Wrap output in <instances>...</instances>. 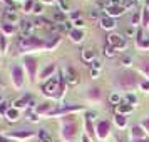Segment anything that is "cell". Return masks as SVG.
<instances>
[{
	"label": "cell",
	"instance_id": "6da1fadb",
	"mask_svg": "<svg viewBox=\"0 0 149 142\" xmlns=\"http://www.w3.org/2000/svg\"><path fill=\"white\" fill-rule=\"evenodd\" d=\"M119 84H121V87H122V89L129 90V89H132L134 85H137L139 82H137V77H136L134 72H131V70H126V72H122L121 77H119Z\"/></svg>",
	"mask_w": 149,
	"mask_h": 142
},
{
	"label": "cell",
	"instance_id": "7a4b0ae2",
	"mask_svg": "<svg viewBox=\"0 0 149 142\" xmlns=\"http://www.w3.org/2000/svg\"><path fill=\"white\" fill-rule=\"evenodd\" d=\"M107 42H109V45L114 47L116 50H122V48H126V45H127L126 39H124L122 35H119V34H109Z\"/></svg>",
	"mask_w": 149,
	"mask_h": 142
},
{
	"label": "cell",
	"instance_id": "3957f363",
	"mask_svg": "<svg viewBox=\"0 0 149 142\" xmlns=\"http://www.w3.org/2000/svg\"><path fill=\"white\" fill-rule=\"evenodd\" d=\"M59 85H61V77L57 79V77H54V79H50V80L44 85V92L47 95H57V92H59Z\"/></svg>",
	"mask_w": 149,
	"mask_h": 142
},
{
	"label": "cell",
	"instance_id": "277c9868",
	"mask_svg": "<svg viewBox=\"0 0 149 142\" xmlns=\"http://www.w3.org/2000/svg\"><path fill=\"white\" fill-rule=\"evenodd\" d=\"M106 12H107L109 17H121V15L126 14V8H124V5H107L106 7Z\"/></svg>",
	"mask_w": 149,
	"mask_h": 142
},
{
	"label": "cell",
	"instance_id": "5b68a950",
	"mask_svg": "<svg viewBox=\"0 0 149 142\" xmlns=\"http://www.w3.org/2000/svg\"><path fill=\"white\" fill-rule=\"evenodd\" d=\"M64 79L69 82V84H72V85H75V84H79V74L75 72V69L72 67H67L65 70H64Z\"/></svg>",
	"mask_w": 149,
	"mask_h": 142
},
{
	"label": "cell",
	"instance_id": "8992f818",
	"mask_svg": "<svg viewBox=\"0 0 149 142\" xmlns=\"http://www.w3.org/2000/svg\"><path fill=\"white\" fill-rule=\"evenodd\" d=\"M34 27H35L34 22H29V20L22 22L20 24V30H22V34H24V37H32V34H34Z\"/></svg>",
	"mask_w": 149,
	"mask_h": 142
},
{
	"label": "cell",
	"instance_id": "52a82bcc",
	"mask_svg": "<svg viewBox=\"0 0 149 142\" xmlns=\"http://www.w3.org/2000/svg\"><path fill=\"white\" fill-rule=\"evenodd\" d=\"M95 55H97V52H95V48H91V47H87V48H84L82 50V60L84 62H92L95 60Z\"/></svg>",
	"mask_w": 149,
	"mask_h": 142
},
{
	"label": "cell",
	"instance_id": "ba28073f",
	"mask_svg": "<svg viewBox=\"0 0 149 142\" xmlns=\"http://www.w3.org/2000/svg\"><path fill=\"white\" fill-rule=\"evenodd\" d=\"M15 22H19V15L15 10H5V14H3V24H15Z\"/></svg>",
	"mask_w": 149,
	"mask_h": 142
},
{
	"label": "cell",
	"instance_id": "9c48e42d",
	"mask_svg": "<svg viewBox=\"0 0 149 142\" xmlns=\"http://www.w3.org/2000/svg\"><path fill=\"white\" fill-rule=\"evenodd\" d=\"M99 22H101V27L104 28V30H112V28L116 27V20L112 17H109V15L107 17H102Z\"/></svg>",
	"mask_w": 149,
	"mask_h": 142
},
{
	"label": "cell",
	"instance_id": "30bf717a",
	"mask_svg": "<svg viewBox=\"0 0 149 142\" xmlns=\"http://www.w3.org/2000/svg\"><path fill=\"white\" fill-rule=\"evenodd\" d=\"M69 37H70V40L72 42L79 44V42L84 40V32H82L81 28H72V30L69 32Z\"/></svg>",
	"mask_w": 149,
	"mask_h": 142
},
{
	"label": "cell",
	"instance_id": "8fae6325",
	"mask_svg": "<svg viewBox=\"0 0 149 142\" xmlns=\"http://www.w3.org/2000/svg\"><path fill=\"white\" fill-rule=\"evenodd\" d=\"M97 135L104 139V137H107L109 135V122H99V125H97Z\"/></svg>",
	"mask_w": 149,
	"mask_h": 142
},
{
	"label": "cell",
	"instance_id": "7c38bea8",
	"mask_svg": "<svg viewBox=\"0 0 149 142\" xmlns=\"http://www.w3.org/2000/svg\"><path fill=\"white\" fill-rule=\"evenodd\" d=\"M62 134H64V137H65L67 141H72V137L75 135V124H74V122H70L69 125H65Z\"/></svg>",
	"mask_w": 149,
	"mask_h": 142
},
{
	"label": "cell",
	"instance_id": "4fadbf2b",
	"mask_svg": "<svg viewBox=\"0 0 149 142\" xmlns=\"http://www.w3.org/2000/svg\"><path fill=\"white\" fill-rule=\"evenodd\" d=\"M136 40H137V47L139 48H146V50H149V39H144V37H142V30H137V37H136Z\"/></svg>",
	"mask_w": 149,
	"mask_h": 142
},
{
	"label": "cell",
	"instance_id": "5bb4252c",
	"mask_svg": "<svg viewBox=\"0 0 149 142\" xmlns=\"http://www.w3.org/2000/svg\"><path fill=\"white\" fill-rule=\"evenodd\" d=\"M25 67L29 69V75H30V79L34 80V77H35V67H37V65H35V60H34V59H30V57H27V59H25Z\"/></svg>",
	"mask_w": 149,
	"mask_h": 142
},
{
	"label": "cell",
	"instance_id": "9a60e30c",
	"mask_svg": "<svg viewBox=\"0 0 149 142\" xmlns=\"http://www.w3.org/2000/svg\"><path fill=\"white\" fill-rule=\"evenodd\" d=\"M14 82H15L17 87H22V84H24V77H22V69L20 67L14 69Z\"/></svg>",
	"mask_w": 149,
	"mask_h": 142
},
{
	"label": "cell",
	"instance_id": "2e32d148",
	"mask_svg": "<svg viewBox=\"0 0 149 142\" xmlns=\"http://www.w3.org/2000/svg\"><path fill=\"white\" fill-rule=\"evenodd\" d=\"M5 117H7L8 122H17L19 121V109H8L7 114H5Z\"/></svg>",
	"mask_w": 149,
	"mask_h": 142
},
{
	"label": "cell",
	"instance_id": "e0dca14e",
	"mask_svg": "<svg viewBox=\"0 0 149 142\" xmlns=\"http://www.w3.org/2000/svg\"><path fill=\"white\" fill-rule=\"evenodd\" d=\"M52 22H54V24H59V25H62V24H65V15L62 14L61 10H55L54 15H52Z\"/></svg>",
	"mask_w": 149,
	"mask_h": 142
},
{
	"label": "cell",
	"instance_id": "ac0fdd59",
	"mask_svg": "<svg viewBox=\"0 0 149 142\" xmlns=\"http://www.w3.org/2000/svg\"><path fill=\"white\" fill-rule=\"evenodd\" d=\"M127 112H132V105L131 104H127V102H122V104H119L117 105V114H127Z\"/></svg>",
	"mask_w": 149,
	"mask_h": 142
},
{
	"label": "cell",
	"instance_id": "d6986e66",
	"mask_svg": "<svg viewBox=\"0 0 149 142\" xmlns=\"http://www.w3.org/2000/svg\"><path fill=\"white\" fill-rule=\"evenodd\" d=\"M34 132L32 130H24V132H12L10 137H19V139H25V137H32Z\"/></svg>",
	"mask_w": 149,
	"mask_h": 142
},
{
	"label": "cell",
	"instance_id": "ffe728a7",
	"mask_svg": "<svg viewBox=\"0 0 149 142\" xmlns=\"http://www.w3.org/2000/svg\"><path fill=\"white\" fill-rule=\"evenodd\" d=\"M114 122H116V125H119V127H126V124H127V121H126V117L122 114H117L114 117Z\"/></svg>",
	"mask_w": 149,
	"mask_h": 142
},
{
	"label": "cell",
	"instance_id": "44dd1931",
	"mask_svg": "<svg viewBox=\"0 0 149 142\" xmlns=\"http://www.w3.org/2000/svg\"><path fill=\"white\" fill-rule=\"evenodd\" d=\"M27 102H29V97H22V99H19V100L14 102V107H15V109L27 107Z\"/></svg>",
	"mask_w": 149,
	"mask_h": 142
},
{
	"label": "cell",
	"instance_id": "7402d4cb",
	"mask_svg": "<svg viewBox=\"0 0 149 142\" xmlns=\"http://www.w3.org/2000/svg\"><path fill=\"white\" fill-rule=\"evenodd\" d=\"M39 142H52V139H50V135L42 129V130H39Z\"/></svg>",
	"mask_w": 149,
	"mask_h": 142
},
{
	"label": "cell",
	"instance_id": "603a6c76",
	"mask_svg": "<svg viewBox=\"0 0 149 142\" xmlns=\"http://www.w3.org/2000/svg\"><path fill=\"white\" fill-rule=\"evenodd\" d=\"M139 70H141L142 74L146 75L149 79V60H144V62H141V65H139Z\"/></svg>",
	"mask_w": 149,
	"mask_h": 142
},
{
	"label": "cell",
	"instance_id": "cb8c5ba5",
	"mask_svg": "<svg viewBox=\"0 0 149 142\" xmlns=\"http://www.w3.org/2000/svg\"><path fill=\"white\" fill-rule=\"evenodd\" d=\"M116 54H117V50L114 47H111V45H106L104 47V55L106 57H116Z\"/></svg>",
	"mask_w": 149,
	"mask_h": 142
},
{
	"label": "cell",
	"instance_id": "d4e9b609",
	"mask_svg": "<svg viewBox=\"0 0 149 142\" xmlns=\"http://www.w3.org/2000/svg\"><path fill=\"white\" fill-rule=\"evenodd\" d=\"M131 135H132V137L142 139V137H144V132H142V129L139 127V125H136V127H132V130H131Z\"/></svg>",
	"mask_w": 149,
	"mask_h": 142
},
{
	"label": "cell",
	"instance_id": "484cf974",
	"mask_svg": "<svg viewBox=\"0 0 149 142\" xmlns=\"http://www.w3.org/2000/svg\"><path fill=\"white\" fill-rule=\"evenodd\" d=\"M54 70H55V65H49V67H47V69H45V70H44V72L40 74V79H47L49 75H50L52 72H54Z\"/></svg>",
	"mask_w": 149,
	"mask_h": 142
},
{
	"label": "cell",
	"instance_id": "4316f807",
	"mask_svg": "<svg viewBox=\"0 0 149 142\" xmlns=\"http://www.w3.org/2000/svg\"><path fill=\"white\" fill-rule=\"evenodd\" d=\"M124 100L127 102V104H131V105H134L136 102H137V97H136L134 94H127L126 97H124Z\"/></svg>",
	"mask_w": 149,
	"mask_h": 142
},
{
	"label": "cell",
	"instance_id": "83f0119b",
	"mask_svg": "<svg viewBox=\"0 0 149 142\" xmlns=\"http://www.w3.org/2000/svg\"><path fill=\"white\" fill-rule=\"evenodd\" d=\"M109 100H111V104H114V105H119V102H121V95L119 94H111Z\"/></svg>",
	"mask_w": 149,
	"mask_h": 142
},
{
	"label": "cell",
	"instance_id": "f1b7e54d",
	"mask_svg": "<svg viewBox=\"0 0 149 142\" xmlns=\"http://www.w3.org/2000/svg\"><path fill=\"white\" fill-rule=\"evenodd\" d=\"M49 110H50V104H44L40 107H37V114H45ZM50 112H52V110H50Z\"/></svg>",
	"mask_w": 149,
	"mask_h": 142
},
{
	"label": "cell",
	"instance_id": "f546056e",
	"mask_svg": "<svg viewBox=\"0 0 149 142\" xmlns=\"http://www.w3.org/2000/svg\"><path fill=\"white\" fill-rule=\"evenodd\" d=\"M0 48H2L3 54L7 52V39H5V35H0Z\"/></svg>",
	"mask_w": 149,
	"mask_h": 142
},
{
	"label": "cell",
	"instance_id": "4dcf8cb0",
	"mask_svg": "<svg viewBox=\"0 0 149 142\" xmlns=\"http://www.w3.org/2000/svg\"><path fill=\"white\" fill-rule=\"evenodd\" d=\"M121 64L122 65H131L132 64V55H124L121 59Z\"/></svg>",
	"mask_w": 149,
	"mask_h": 142
},
{
	"label": "cell",
	"instance_id": "1f68e13d",
	"mask_svg": "<svg viewBox=\"0 0 149 142\" xmlns=\"http://www.w3.org/2000/svg\"><path fill=\"white\" fill-rule=\"evenodd\" d=\"M34 5H35L34 0H29L27 3L24 5V10H25V12H32V10H34Z\"/></svg>",
	"mask_w": 149,
	"mask_h": 142
},
{
	"label": "cell",
	"instance_id": "d6a6232c",
	"mask_svg": "<svg viewBox=\"0 0 149 142\" xmlns=\"http://www.w3.org/2000/svg\"><path fill=\"white\" fill-rule=\"evenodd\" d=\"M142 24L144 25L149 24V8H144V12H142Z\"/></svg>",
	"mask_w": 149,
	"mask_h": 142
},
{
	"label": "cell",
	"instance_id": "836d02e7",
	"mask_svg": "<svg viewBox=\"0 0 149 142\" xmlns=\"http://www.w3.org/2000/svg\"><path fill=\"white\" fill-rule=\"evenodd\" d=\"M141 17H142V15L139 14V12H136V14L132 15V19H131V22H132V25H137V24L141 22Z\"/></svg>",
	"mask_w": 149,
	"mask_h": 142
},
{
	"label": "cell",
	"instance_id": "e575fe53",
	"mask_svg": "<svg viewBox=\"0 0 149 142\" xmlns=\"http://www.w3.org/2000/svg\"><path fill=\"white\" fill-rule=\"evenodd\" d=\"M3 32H7V34H14L15 27L14 25H10V24H3Z\"/></svg>",
	"mask_w": 149,
	"mask_h": 142
},
{
	"label": "cell",
	"instance_id": "d590c367",
	"mask_svg": "<svg viewBox=\"0 0 149 142\" xmlns=\"http://www.w3.org/2000/svg\"><path fill=\"white\" fill-rule=\"evenodd\" d=\"M97 112H95V110H89L87 112V121H95V119H97Z\"/></svg>",
	"mask_w": 149,
	"mask_h": 142
},
{
	"label": "cell",
	"instance_id": "8d00e7d4",
	"mask_svg": "<svg viewBox=\"0 0 149 142\" xmlns=\"http://www.w3.org/2000/svg\"><path fill=\"white\" fill-rule=\"evenodd\" d=\"M89 19H91V20H101V19H99V14H97V12H95V10H91V12H89V15H87Z\"/></svg>",
	"mask_w": 149,
	"mask_h": 142
},
{
	"label": "cell",
	"instance_id": "74e56055",
	"mask_svg": "<svg viewBox=\"0 0 149 142\" xmlns=\"http://www.w3.org/2000/svg\"><path fill=\"white\" fill-rule=\"evenodd\" d=\"M32 12H35V14H42V12H44V7H42V3H37V2H35L34 10H32Z\"/></svg>",
	"mask_w": 149,
	"mask_h": 142
},
{
	"label": "cell",
	"instance_id": "f35d334b",
	"mask_svg": "<svg viewBox=\"0 0 149 142\" xmlns=\"http://www.w3.org/2000/svg\"><path fill=\"white\" fill-rule=\"evenodd\" d=\"M91 65H92V69H94V70H101V69H102V64L97 60V59H95V60L91 64Z\"/></svg>",
	"mask_w": 149,
	"mask_h": 142
},
{
	"label": "cell",
	"instance_id": "ab89813d",
	"mask_svg": "<svg viewBox=\"0 0 149 142\" xmlns=\"http://www.w3.org/2000/svg\"><path fill=\"white\" fill-rule=\"evenodd\" d=\"M7 110H8V105L7 104H5V102H2V104H0V114H7Z\"/></svg>",
	"mask_w": 149,
	"mask_h": 142
},
{
	"label": "cell",
	"instance_id": "60d3db41",
	"mask_svg": "<svg viewBox=\"0 0 149 142\" xmlns=\"http://www.w3.org/2000/svg\"><path fill=\"white\" fill-rule=\"evenodd\" d=\"M139 85H141V89L144 90V92H149V80H144V82H141Z\"/></svg>",
	"mask_w": 149,
	"mask_h": 142
},
{
	"label": "cell",
	"instance_id": "b9f144b4",
	"mask_svg": "<svg viewBox=\"0 0 149 142\" xmlns=\"http://www.w3.org/2000/svg\"><path fill=\"white\" fill-rule=\"evenodd\" d=\"M74 25H75V28H82L84 27V20L82 19H77V20H74Z\"/></svg>",
	"mask_w": 149,
	"mask_h": 142
},
{
	"label": "cell",
	"instance_id": "7bdbcfd3",
	"mask_svg": "<svg viewBox=\"0 0 149 142\" xmlns=\"http://www.w3.org/2000/svg\"><path fill=\"white\" fill-rule=\"evenodd\" d=\"M122 3H124L122 0H109L107 5H122Z\"/></svg>",
	"mask_w": 149,
	"mask_h": 142
},
{
	"label": "cell",
	"instance_id": "ee69618b",
	"mask_svg": "<svg viewBox=\"0 0 149 142\" xmlns=\"http://www.w3.org/2000/svg\"><path fill=\"white\" fill-rule=\"evenodd\" d=\"M92 90H94V92H89V97H95V99H97V97H99V89H92Z\"/></svg>",
	"mask_w": 149,
	"mask_h": 142
},
{
	"label": "cell",
	"instance_id": "f6af8a7d",
	"mask_svg": "<svg viewBox=\"0 0 149 142\" xmlns=\"http://www.w3.org/2000/svg\"><path fill=\"white\" fill-rule=\"evenodd\" d=\"M99 72H101V70H94V69H91V75H92V79H97V77H99Z\"/></svg>",
	"mask_w": 149,
	"mask_h": 142
},
{
	"label": "cell",
	"instance_id": "bcb514c9",
	"mask_svg": "<svg viewBox=\"0 0 149 142\" xmlns=\"http://www.w3.org/2000/svg\"><path fill=\"white\" fill-rule=\"evenodd\" d=\"M57 2H59V3H61V7L64 8V12H65V10H67V3H65V2H64V0H57Z\"/></svg>",
	"mask_w": 149,
	"mask_h": 142
},
{
	"label": "cell",
	"instance_id": "7dc6e473",
	"mask_svg": "<svg viewBox=\"0 0 149 142\" xmlns=\"http://www.w3.org/2000/svg\"><path fill=\"white\" fill-rule=\"evenodd\" d=\"M142 125H144V129H146V130H149V119H148V121H144V124H142Z\"/></svg>",
	"mask_w": 149,
	"mask_h": 142
},
{
	"label": "cell",
	"instance_id": "c3c4849f",
	"mask_svg": "<svg viewBox=\"0 0 149 142\" xmlns=\"http://www.w3.org/2000/svg\"><path fill=\"white\" fill-rule=\"evenodd\" d=\"M3 87H5V80H3V79L0 77V89H3Z\"/></svg>",
	"mask_w": 149,
	"mask_h": 142
},
{
	"label": "cell",
	"instance_id": "681fc988",
	"mask_svg": "<svg viewBox=\"0 0 149 142\" xmlns=\"http://www.w3.org/2000/svg\"><path fill=\"white\" fill-rule=\"evenodd\" d=\"M127 35H134V28H127Z\"/></svg>",
	"mask_w": 149,
	"mask_h": 142
},
{
	"label": "cell",
	"instance_id": "f907efd6",
	"mask_svg": "<svg viewBox=\"0 0 149 142\" xmlns=\"http://www.w3.org/2000/svg\"><path fill=\"white\" fill-rule=\"evenodd\" d=\"M82 142H89V137H87V135H82Z\"/></svg>",
	"mask_w": 149,
	"mask_h": 142
},
{
	"label": "cell",
	"instance_id": "816d5d0a",
	"mask_svg": "<svg viewBox=\"0 0 149 142\" xmlns=\"http://www.w3.org/2000/svg\"><path fill=\"white\" fill-rule=\"evenodd\" d=\"M42 2H44V3H52L54 0H42Z\"/></svg>",
	"mask_w": 149,
	"mask_h": 142
},
{
	"label": "cell",
	"instance_id": "f5cc1de1",
	"mask_svg": "<svg viewBox=\"0 0 149 142\" xmlns=\"http://www.w3.org/2000/svg\"><path fill=\"white\" fill-rule=\"evenodd\" d=\"M139 142H149V139H141Z\"/></svg>",
	"mask_w": 149,
	"mask_h": 142
},
{
	"label": "cell",
	"instance_id": "db71d44e",
	"mask_svg": "<svg viewBox=\"0 0 149 142\" xmlns=\"http://www.w3.org/2000/svg\"><path fill=\"white\" fill-rule=\"evenodd\" d=\"M0 142H7V141H5V139H3V137H0Z\"/></svg>",
	"mask_w": 149,
	"mask_h": 142
},
{
	"label": "cell",
	"instance_id": "11a10c76",
	"mask_svg": "<svg viewBox=\"0 0 149 142\" xmlns=\"http://www.w3.org/2000/svg\"><path fill=\"white\" fill-rule=\"evenodd\" d=\"M0 102H2V95H0Z\"/></svg>",
	"mask_w": 149,
	"mask_h": 142
}]
</instances>
